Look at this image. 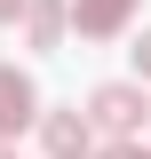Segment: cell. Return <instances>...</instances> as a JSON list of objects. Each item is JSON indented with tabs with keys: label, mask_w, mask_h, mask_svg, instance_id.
<instances>
[{
	"label": "cell",
	"mask_w": 151,
	"mask_h": 159,
	"mask_svg": "<svg viewBox=\"0 0 151 159\" xmlns=\"http://www.w3.org/2000/svg\"><path fill=\"white\" fill-rule=\"evenodd\" d=\"M143 111H151L143 88H127V80H103V88L88 96V127H103V135H135Z\"/></svg>",
	"instance_id": "obj_1"
},
{
	"label": "cell",
	"mask_w": 151,
	"mask_h": 159,
	"mask_svg": "<svg viewBox=\"0 0 151 159\" xmlns=\"http://www.w3.org/2000/svg\"><path fill=\"white\" fill-rule=\"evenodd\" d=\"M40 143H48V159H88L95 127H88V111H40Z\"/></svg>",
	"instance_id": "obj_2"
},
{
	"label": "cell",
	"mask_w": 151,
	"mask_h": 159,
	"mask_svg": "<svg viewBox=\"0 0 151 159\" xmlns=\"http://www.w3.org/2000/svg\"><path fill=\"white\" fill-rule=\"evenodd\" d=\"M32 119H40V88H32V72L0 64V135H16V127H32Z\"/></svg>",
	"instance_id": "obj_3"
},
{
	"label": "cell",
	"mask_w": 151,
	"mask_h": 159,
	"mask_svg": "<svg viewBox=\"0 0 151 159\" xmlns=\"http://www.w3.org/2000/svg\"><path fill=\"white\" fill-rule=\"evenodd\" d=\"M127 16H135V0H72V32H80V40L127 32Z\"/></svg>",
	"instance_id": "obj_4"
},
{
	"label": "cell",
	"mask_w": 151,
	"mask_h": 159,
	"mask_svg": "<svg viewBox=\"0 0 151 159\" xmlns=\"http://www.w3.org/2000/svg\"><path fill=\"white\" fill-rule=\"evenodd\" d=\"M64 24H72V0H24V40L32 48H64Z\"/></svg>",
	"instance_id": "obj_5"
},
{
	"label": "cell",
	"mask_w": 151,
	"mask_h": 159,
	"mask_svg": "<svg viewBox=\"0 0 151 159\" xmlns=\"http://www.w3.org/2000/svg\"><path fill=\"white\" fill-rule=\"evenodd\" d=\"M127 56H135V72L151 80V24H143V32H135V48H127Z\"/></svg>",
	"instance_id": "obj_6"
},
{
	"label": "cell",
	"mask_w": 151,
	"mask_h": 159,
	"mask_svg": "<svg viewBox=\"0 0 151 159\" xmlns=\"http://www.w3.org/2000/svg\"><path fill=\"white\" fill-rule=\"evenodd\" d=\"M103 159H151V151H143V143H112Z\"/></svg>",
	"instance_id": "obj_7"
},
{
	"label": "cell",
	"mask_w": 151,
	"mask_h": 159,
	"mask_svg": "<svg viewBox=\"0 0 151 159\" xmlns=\"http://www.w3.org/2000/svg\"><path fill=\"white\" fill-rule=\"evenodd\" d=\"M16 16H24V0H0V24H16Z\"/></svg>",
	"instance_id": "obj_8"
},
{
	"label": "cell",
	"mask_w": 151,
	"mask_h": 159,
	"mask_svg": "<svg viewBox=\"0 0 151 159\" xmlns=\"http://www.w3.org/2000/svg\"><path fill=\"white\" fill-rule=\"evenodd\" d=\"M0 159H16V151H8V143H0Z\"/></svg>",
	"instance_id": "obj_9"
}]
</instances>
